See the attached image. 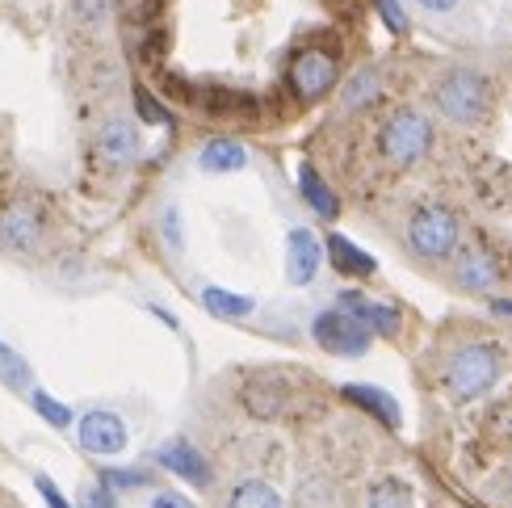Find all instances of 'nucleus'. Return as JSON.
Returning a JSON list of instances; mask_svg holds the SVG:
<instances>
[{
  "label": "nucleus",
  "mask_w": 512,
  "mask_h": 508,
  "mask_svg": "<svg viewBox=\"0 0 512 508\" xmlns=\"http://www.w3.org/2000/svg\"><path fill=\"white\" fill-rule=\"evenodd\" d=\"M156 458H160V467H164L168 475L194 483V488H206V483H210V462H206L194 446H189V441H164Z\"/></svg>",
  "instance_id": "obj_9"
},
{
  "label": "nucleus",
  "mask_w": 512,
  "mask_h": 508,
  "mask_svg": "<svg viewBox=\"0 0 512 508\" xmlns=\"http://www.w3.org/2000/svg\"><path fill=\"white\" fill-rule=\"evenodd\" d=\"M319 265H324V240H315L311 227H294L286 236V282L311 286Z\"/></svg>",
  "instance_id": "obj_8"
},
{
  "label": "nucleus",
  "mask_w": 512,
  "mask_h": 508,
  "mask_svg": "<svg viewBox=\"0 0 512 508\" xmlns=\"http://www.w3.org/2000/svg\"><path fill=\"white\" fill-rule=\"evenodd\" d=\"M340 307L349 315H357L361 324H366L374 336H395L399 332V311L391 303H378V299H366L361 290H345L340 294Z\"/></svg>",
  "instance_id": "obj_10"
},
{
  "label": "nucleus",
  "mask_w": 512,
  "mask_h": 508,
  "mask_svg": "<svg viewBox=\"0 0 512 508\" xmlns=\"http://www.w3.org/2000/svg\"><path fill=\"white\" fill-rule=\"evenodd\" d=\"M80 508H114V488H105L101 483V488H93L89 496L80 500Z\"/></svg>",
  "instance_id": "obj_29"
},
{
  "label": "nucleus",
  "mask_w": 512,
  "mask_h": 508,
  "mask_svg": "<svg viewBox=\"0 0 512 508\" xmlns=\"http://www.w3.org/2000/svg\"><path fill=\"white\" fill-rule=\"evenodd\" d=\"M164 236H168V244H173V248H185V231H181V223H177V210H173V206L164 210Z\"/></svg>",
  "instance_id": "obj_28"
},
{
  "label": "nucleus",
  "mask_w": 512,
  "mask_h": 508,
  "mask_svg": "<svg viewBox=\"0 0 512 508\" xmlns=\"http://www.w3.org/2000/svg\"><path fill=\"white\" fill-rule=\"evenodd\" d=\"M433 101H437V110L458 122V126H471L483 118L487 110V80L475 72V68H454V72H445L437 80V89H433Z\"/></svg>",
  "instance_id": "obj_3"
},
{
  "label": "nucleus",
  "mask_w": 512,
  "mask_h": 508,
  "mask_svg": "<svg viewBox=\"0 0 512 508\" xmlns=\"http://www.w3.org/2000/svg\"><path fill=\"white\" fill-rule=\"evenodd\" d=\"M97 152L105 156V164H131L135 152H139V135H135V126L126 122V118H110L101 126V135H97Z\"/></svg>",
  "instance_id": "obj_11"
},
{
  "label": "nucleus",
  "mask_w": 512,
  "mask_h": 508,
  "mask_svg": "<svg viewBox=\"0 0 512 508\" xmlns=\"http://www.w3.org/2000/svg\"><path fill=\"white\" fill-rule=\"evenodd\" d=\"M328 248V261L336 273H345V278H370V273L378 269V261L370 257V252H361L349 236H340V231H332V236L324 240Z\"/></svg>",
  "instance_id": "obj_12"
},
{
  "label": "nucleus",
  "mask_w": 512,
  "mask_h": 508,
  "mask_svg": "<svg viewBox=\"0 0 512 508\" xmlns=\"http://www.w3.org/2000/svg\"><path fill=\"white\" fill-rule=\"evenodd\" d=\"M80 5H84V17H101L110 0H76V9H80Z\"/></svg>",
  "instance_id": "obj_33"
},
{
  "label": "nucleus",
  "mask_w": 512,
  "mask_h": 508,
  "mask_svg": "<svg viewBox=\"0 0 512 508\" xmlns=\"http://www.w3.org/2000/svg\"><path fill=\"white\" fill-rule=\"evenodd\" d=\"M152 508H194V504L181 500V496H173V492H160V496L152 500Z\"/></svg>",
  "instance_id": "obj_31"
},
{
  "label": "nucleus",
  "mask_w": 512,
  "mask_h": 508,
  "mask_svg": "<svg viewBox=\"0 0 512 508\" xmlns=\"http://www.w3.org/2000/svg\"><path fill=\"white\" fill-rule=\"evenodd\" d=\"M135 110H139L143 122H152V126H168V122H173V118H168V110L147 89H135Z\"/></svg>",
  "instance_id": "obj_25"
},
{
  "label": "nucleus",
  "mask_w": 512,
  "mask_h": 508,
  "mask_svg": "<svg viewBox=\"0 0 512 508\" xmlns=\"http://www.w3.org/2000/svg\"><path fill=\"white\" fill-rule=\"evenodd\" d=\"M366 508H412V492L408 483L387 475V479H374L366 488Z\"/></svg>",
  "instance_id": "obj_19"
},
{
  "label": "nucleus",
  "mask_w": 512,
  "mask_h": 508,
  "mask_svg": "<svg viewBox=\"0 0 512 508\" xmlns=\"http://www.w3.org/2000/svg\"><path fill=\"white\" fill-rule=\"evenodd\" d=\"M378 93H382V80H378V72L374 68H361V72H353L349 76V84H345V110H366L370 101H378Z\"/></svg>",
  "instance_id": "obj_20"
},
{
  "label": "nucleus",
  "mask_w": 512,
  "mask_h": 508,
  "mask_svg": "<svg viewBox=\"0 0 512 508\" xmlns=\"http://www.w3.org/2000/svg\"><path fill=\"white\" fill-rule=\"evenodd\" d=\"M0 378H5L9 387H26L30 383V366L21 362L13 349H5V345H0Z\"/></svg>",
  "instance_id": "obj_23"
},
{
  "label": "nucleus",
  "mask_w": 512,
  "mask_h": 508,
  "mask_svg": "<svg viewBox=\"0 0 512 508\" xmlns=\"http://www.w3.org/2000/svg\"><path fill=\"white\" fill-rule=\"evenodd\" d=\"M492 311H496V315H508V320H512V299H496Z\"/></svg>",
  "instance_id": "obj_34"
},
{
  "label": "nucleus",
  "mask_w": 512,
  "mask_h": 508,
  "mask_svg": "<svg viewBox=\"0 0 512 508\" xmlns=\"http://www.w3.org/2000/svg\"><path fill=\"white\" fill-rule=\"evenodd\" d=\"M38 215L30 206H13L0 215V240H5L9 248H21V252H30L38 244Z\"/></svg>",
  "instance_id": "obj_17"
},
{
  "label": "nucleus",
  "mask_w": 512,
  "mask_h": 508,
  "mask_svg": "<svg viewBox=\"0 0 512 508\" xmlns=\"http://www.w3.org/2000/svg\"><path fill=\"white\" fill-rule=\"evenodd\" d=\"M336 80H340V63L328 47H303L286 68L290 93L303 105H315L319 97H328L336 89Z\"/></svg>",
  "instance_id": "obj_5"
},
{
  "label": "nucleus",
  "mask_w": 512,
  "mask_h": 508,
  "mask_svg": "<svg viewBox=\"0 0 512 508\" xmlns=\"http://www.w3.org/2000/svg\"><path fill=\"white\" fill-rule=\"evenodd\" d=\"M298 194H303V202L315 210L319 219H336V215H340V198L332 194V185L319 177L311 164L298 168Z\"/></svg>",
  "instance_id": "obj_16"
},
{
  "label": "nucleus",
  "mask_w": 512,
  "mask_h": 508,
  "mask_svg": "<svg viewBox=\"0 0 512 508\" xmlns=\"http://www.w3.org/2000/svg\"><path fill=\"white\" fill-rule=\"evenodd\" d=\"M76 441H80V450L110 458V454L126 450V425L114 412H84L76 425Z\"/></svg>",
  "instance_id": "obj_7"
},
{
  "label": "nucleus",
  "mask_w": 512,
  "mask_h": 508,
  "mask_svg": "<svg viewBox=\"0 0 512 508\" xmlns=\"http://www.w3.org/2000/svg\"><path fill=\"white\" fill-rule=\"evenodd\" d=\"M227 508H282V496H277V492L269 488V483L248 479V483H240V488L231 492Z\"/></svg>",
  "instance_id": "obj_22"
},
{
  "label": "nucleus",
  "mask_w": 512,
  "mask_h": 508,
  "mask_svg": "<svg viewBox=\"0 0 512 508\" xmlns=\"http://www.w3.org/2000/svg\"><path fill=\"white\" fill-rule=\"evenodd\" d=\"M500 282V269H496V261L487 257L483 248H466L462 257H458V286L462 290H492Z\"/></svg>",
  "instance_id": "obj_14"
},
{
  "label": "nucleus",
  "mask_w": 512,
  "mask_h": 508,
  "mask_svg": "<svg viewBox=\"0 0 512 508\" xmlns=\"http://www.w3.org/2000/svg\"><path fill=\"white\" fill-rule=\"evenodd\" d=\"M244 164H248V152H244L236 139H210L202 152H198V168H202V173H215V177L240 173Z\"/></svg>",
  "instance_id": "obj_15"
},
{
  "label": "nucleus",
  "mask_w": 512,
  "mask_h": 508,
  "mask_svg": "<svg viewBox=\"0 0 512 508\" xmlns=\"http://www.w3.org/2000/svg\"><path fill=\"white\" fill-rule=\"evenodd\" d=\"M374 9H378L382 21H387V30H391V34H403V30H408V13H403L399 0H374Z\"/></svg>",
  "instance_id": "obj_26"
},
{
  "label": "nucleus",
  "mask_w": 512,
  "mask_h": 508,
  "mask_svg": "<svg viewBox=\"0 0 512 508\" xmlns=\"http://www.w3.org/2000/svg\"><path fill=\"white\" fill-rule=\"evenodd\" d=\"M340 395L349 399L353 408H361V412H370L374 420H382L387 429H399V404H395V395H387V391H378V387H361V383H349V387H340Z\"/></svg>",
  "instance_id": "obj_13"
},
{
  "label": "nucleus",
  "mask_w": 512,
  "mask_h": 508,
  "mask_svg": "<svg viewBox=\"0 0 512 508\" xmlns=\"http://www.w3.org/2000/svg\"><path fill=\"white\" fill-rule=\"evenodd\" d=\"M202 307L210 315H219V320H244V315H252V299H244V294H231L223 286H206L202 290Z\"/></svg>",
  "instance_id": "obj_18"
},
{
  "label": "nucleus",
  "mask_w": 512,
  "mask_h": 508,
  "mask_svg": "<svg viewBox=\"0 0 512 508\" xmlns=\"http://www.w3.org/2000/svg\"><path fill=\"white\" fill-rule=\"evenodd\" d=\"M408 248L420 261H450L458 252V215L445 206H424L408 223Z\"/></svg>",
  "instance_id": "obj_4"
},
{
  "label": "nucleus",
  "mask_w": 512,
  "mask_h": 508,
  "mask_svg": "<svg viewBox=\"0 0 512 508\" xmlns=\"http://www.w3.org/2000/svg\"><path fill=\"white\" fill-rule=\"evenodd\" d=\"M500 378V349L492 341H466L445 357V387L454 399H479Z\"/></svg>",
  "instance_id": "obj_1"
},
{
  "label": "nucleus",
  "mask_w": 512,
  "mask_h": 508,
  "mask_svg": "<svg viewBox=\"0 0 512 508\" xmlns=\"http://www.w3.org/2000/svg\"><path fill=\"white\" fill-rule=\"evenodd\" d=\"M38 492H42V500H47V504H51V508H72V504H68V500H63V492H59V488H55V483H51V479H47V475H38Z\"/></svg>",
  "instance_id": "obj_30"
},
{
  "label": "nucleus",
  "mask_w": 512,
  "mask_h": 508,
  "mask_svg": "<svg viewBox=\"0 0 512 508\" xmlns=\"http://www.w3.org/2000/svg\"><path fill=\"white\" fill-rule=\"evenodd\" d=\"M244 404H248V412L252 416H277L282 412V404H286V391L277 387V383H252L248 391H244Z\"/></svg>",
  "instance_id": "obj_21"
},
{
  "label": "nucleus",
  "mask_w": 512,
  "mask_h": 508,
  "mask_svg": "<svg viewBox=\"0 0 512 508\" xmlns=\"http://www.w3.org/2000/svg\"><path fill=\"white\" fill-rule=\"evenodd\" d=\"M311 336L319 349H328L336 357H361L370 349V328L357 320V315H349L345 307H332V311H319L311 320Z\"/></svg>",
  "instance_id": "obj_6"
},
{
  "label": "nucleus",
  "mask_w": 512,
  "mask_h": 508,
  "mask_svg": "<svg viewBox=\"0 0 512 508\" xmlns=\"http://www.w3.org/2000/svg\"><path fill=\"white\" fill-rule=\"evenodd\" d=\"M34 408H38V416H42V420H51L55 429H68V425H72V412L63 408L59 399H51L47 391H34Z\"/></svg>",
  "instance_id": "obj_24"
},
{
  "label": "nucleus",
  "mask_w": 512,
  "mask_h": 508,
  "mask_svg": "<svg viewBox=\"0 0 512 508\" xmlns=\"http://www.w3.org/2000/svg\"><path fill=\"white\" fill-rule=\"evenodd\" d=\"M101 483H105V488H139V483H143V475L139 471H101Z\"/></svg>",
  "instance_id": "obj_27"
},
{
  "label": "nucleus",
  "mask_w": 512,
  "mask_h": 508,
  "mask_svg": "<svg viewBox=\"0 0 512 508\" xmlns=\"http://www.w3.org/2000/svg\"><path fill=\"white\" fill-rule=\"evenodd\" d=\"M433 147V122L424 118L420 110H395L387 122H382L378 135V152L387 156L395 168L416 164L424 152Z\"/></svg>",
  "instance_id": "obj_2"
},
{
  "label": "nucleus",
  "mask_w": 512,
  "mask_h": 508,
  "mask_svg": "<svg viewBox=\"0 0 512 508\" xmlns=\"http://www.w3.org/2000/svg\"><path fill=\"white\" fill-rule=\"evenodd\" d=\"M416 5L429 13H450V9H458V0H416Z\"/></svg>",
  "instance_id": "obj_32"
}]
</instances>
